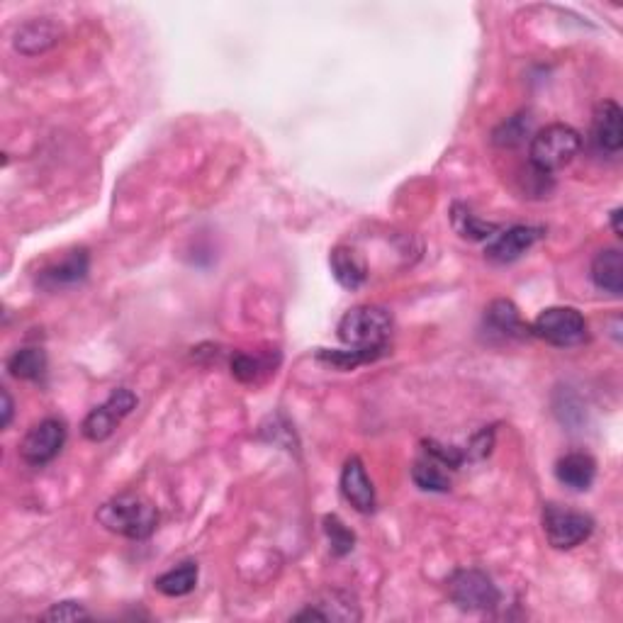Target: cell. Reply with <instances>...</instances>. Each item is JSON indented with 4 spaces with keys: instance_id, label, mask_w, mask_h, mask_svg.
I'll return each mask as SVG.
<instances>
[{
    "instance_id": "obj_26",
    "label": "cell",
    "mask_w": 623,
    "mask_h": 623,
    "mask_svg": "<svg viewBox=\"0 0 623 623\" xmlns=\"http://www.w3.org/2000/svg\"><path fill=\"white\" fill-rule=\"evenodd\" d=\"M426 446V453H429V458L434 460V463L443 465V468H458L460 463H463V453L458 451V448L453 446H443V443H436V441H424Z\"/></svg>"
},
{
    "instance_id": "obj_3",
    "label": "cell",
    "mask_w": 623,
    "mask_h": 623,
    "mask_svg": "<svg viewBox=\"0 0 623 623\" xmlns=\"http://www.w3.org/2000/svg\"><path fill=\"white\" fill-rule=\"evenodd\" d=\"M582 147V137L570 125H548L531 139L529 161L541 176H550L570 164Z\"/></svg>"
},
{
    "instance_id": "obj_4",
    "label": "cell",
    "mask_w": 623,
    "mask_h": 623,
    "mask_svg": "<svg viewBox=\"0 0 623 623\" xmlns=\"http://www.w3.org/2000/svg\"><path fill=\"white\" fill-rule=\"evenodd\" d=\"M531 334L550 346L570 349L587 339V319L575 307H548L533 319Z\"/></svg>"
},
{
    "instance_id": "obj_8",
    "label": "cell",
    "mask_w": 623,
    "mask_h": 623,
    "mask_svg": "<svg viewBox=\"0 0 623 623\" xmlns=\"http://www.w3.org/2000/svg\"><path fill=\"white\" fill-rule=\"evenodd\" d=\"M134 407H137V395H134L132 390H127V387H120V390L112 392L100 407L91 409V414L83 419L81 426L83 436L93 443L110 439L112 431L117 429V424H120Z\"/></svg>"
},
{
    "instance_id": "obj_25",
    "label": "cell",
    "mask_w": 623,
    "mask_h": 623,
    "mask_svg": "<svg viewBox=\"0 0 623 623\" xmlns=\"http://www.w3.org/2000/svg\"><path fill=\"white\" fill-rule=\"evenodd\" d=\"M526 132H529V122H524V115H516L497 129L495 144L497 147H519L524 142Z\"/></svg>"
},
{
    "instance_id": "obj_17",
    "label": "cell",
    "mask_w": 623,
    "mask_h": 623,
    "mask_svg": "<svg viewBox=\"0 0 623 623\" xmlns=\"http://www.w3.org/2000/svg\"><path fill=\"white\" fill-rule=\"evenodd\" d=\"M485 324L487 329L495 331V334L509 336V339H521L526 336L529 327L521 319L519 310L512 300H495L490 307L485 310Z\"/></svg>"
},
{
    "instance_id": "obj_23",
    "label": "cell",
    "mask_w": 623,
    "mask_h": 623,
    "mask_svg": "<svg viewBox=\"0 0 623 623\" xmlns=\"http://www.w3.org/2000/svg\"><path fill=\"white\" fill-rule=\"evenodd\" d=\"M383 353H373V351H361V349H349V351H322L319 353V361L329 363V366L339 368V370H353L361 363L375 361Z\"/></svg>"
},
{
    "instance_id": "obj_10",
    "label": "cell",
    "mask_w": 623,
    "mask_h": 623,
    "mask_svg": "<svg viewBox=\"0 0 623 623\" xmlns=\"http://www.w3.org/2000/svg\"><path fill=\"white\" fill-rule=\"evenodd\" d=\"M341 492H344L346 502L356 512L370 514L375 509L373 482H370L366 468H363V460L358 456H351L344 463V470H341Z\"/></svg>"
},
{
    "instance_id": "obj_12",
    "label": "cell",
    "mask_w": 623,
    "mask_h": 623,
    "mask_svg": "<svg viewBox=\"0 0 623 623\" xmlns=\"http://www.w3.org/2000/svg\"><path fill=\"white\" fill-rule=\"evenodd\" d=\"M61 37V27L52 20H30L15 35V49L20 54L35 56L52 49Z\"/></svg>"
},
{
    "instance_id": "obj_20",
    "label": "cell",
    "mask_w": 623,
    "mask_h": 623,
    "mask_svg": "<svg viewBox=\"0 0 623 623\" xmlns=\"http://www.w3.org/2000/svg\"><path fill=\"white\" fill-rule=\"evenodd\" d=\"M451 220H453V229H456L460 237H465V239L482 241V239H492L497 234L495 224L477 220L473 212H470L468 207H463V205L453 207Z\"/></svg>"
},
{
    "instance_id": "obj_19",
    "label": "cell",
    "mask_w": 623,
    "mask_h": 623,
    "mask_svg": "<svg viewBox=\"0 0 623 623\" xmlns=\"http://www.w3.org/2000/svg\"><path fill=\"white\" fill-rule=\"evenodd\" d=\"M8 370L18 380H39L47 370V356L42 349H20L10 356Z\"/></svg>"
},
{
    "instance_id": "obj_9",
    "label": "cell",
    "mask_w": 623,
    "mask_h": 623,
    "mask_svg": "<svg viewBox=\"0 0 623 623\" xmlns=\"http://www.w3.org/2000/svg\"><path fill=\"white\" fill-rule=\"evenodd\" d=\"M543 237L541 227H529V224H516V227L504 229L502 234H497L492 239V244L487 246L485 256L492 263H514L516 258H521L526 251Z\"/></svg>"
},
{
    "instance_id": "obj_1",
    "label": "cell",
    "mask_w": 623,
    "mask_h": 623,
    "mask_svg": "<svg viewBox=\"0 0 623 623\" xmlns=\"http://www.w3.org/2000/svg\"><path fill=\"white\" fill-rule=\"evenodd\" d=\"M98 521L105 529L132 541H144L159 526V512L151 502L139 495H120L98 509Z\"/></svg>"
},
{
    "instance_id": "obj_18",
    "label": "cell",
    "mask_w": 623,
    "mask_h": 623,
    "mask_svg": "<svg viewBox=\"0 0 623 623\" xmlns=\"http://www.w3.org/2000/svg\"><path fill=\"white\" fill-rule=\"evenodd\" d=\"M198 585V565L195 563H183L181 568H173L164 572L161 577H156L154 587L159 589L164 597H185Z\"/></svg>"
},
{
    "instance_id": "obj_11",
    "label": "cell",
    "mask_w": 623,
    "mask_h": 623,
    "mask_svg": "<svg viewBox=\"0 0 623 623\" xmlns=\"http://www.w3.org/2000/svg\"><path fill=\"white\" fill-rule=\"evenodd\" d=\"M592 139L606 154H619L623 147V110L614 100H604L594 110Z\"/></svg>"
},
{
    "instance_id": "obj_2",
    "label": "cell",
    "mask_w": 623,
    "mask_h": 623,
    "mask_svg": "<svg viewBox=\"0 0 623 623\" xmlns=\"http://www.w3.org/2000/svg\"><path fill=\"white\" fill-rule=\"evenodd\" d=\"M392 334V314L380 305H358L341 317L339 339L349 349L385 353Z\"/></svg>"
},
{
    "instance_id": "obj_22",
    "label": "cell",
    "mask_w": 623,
    "mask_h": 623,
    "mask_svg": "<svg viewBox=\"0 0 623 623\" xmlns=\"http://www.w3.org/2000/svg\"><path fill=\"white\" fill-rule=\"evenodd\" d=\"M324 531H327V538L331 543V550H334V555H349L353 550V543H356V536H353V531L349 529V526L344 524V521L339 519V516H324Z\"/></svg>"
},
{
    "instance_id": "obj_7",
    "label": "cell",
    "mask_w": 623,
    "mask_h": 623,
    "mask_svg": "<svg viewBox=\"0 0 623 623\" xmlns=\"http://www.w3.org/2000/svg\"><path fill=\"white\" fill-rule=\"evenodd\" d=\"M66 443V424L61 419H42L32 426L20 443V458L32 468L52 463Z\"/></svg>"
},
{
    "instance_id": "obj_21",
    "label": "cell",
    "mask_w": 623,
    "mask_h": 623,
    "mask_svg": "<svg viewBox=\"0 0 623 623\" xmlns=\"http://www.w3.org/2000/svg\"><path fill=\"white\" fill-rule=\"evenodd\" d=\"M412 480L419 490L424 492H448L451 490V480L443 473L434 460H419L412 468Z\"/></svg>"
},
{
    "instance_id": "obj_29",
    "label": "cell",
    "mask_w": 623,
    "mask_h": 623,
    "mask_svg": "<svg viewBox=\"0 0 623 623\" xmlns=\"http://www.w3.org/2000/svg\"><path fill=\"white\" fill-rule=\"evenodd\" d=\"M611 227H614V234H616V237H623V229H621V207H616V210L611 212Z\"/></svg>"
},
{
    "instance_id": "obj_13",
    "label": "cell",
    "mask_w": 623,
    "mask_h": 623,
    "mask_svg": "<svg viewBox=\"0 0 623 623\" xmlns=\"http://www.w3.org/2000/svg\"><path fill=\"white\" fill-rule=\"evenodd\" d=\"M555 477H558L560 485L570 487L575 492H585L592 487L594 477H597V463L587 453H568L555 465Z\"/></svg>"
},
{
    "instance_id": "obj_28",
    "label": "cell",
    "mask_w": 623,
    "mask_h": 623,
    "mask_svg": "<svg viewBox=\"0 0 623 623\" xmlns=\"http://www.w3.org/2000/svg\"><path fill=\"white\" fill-rule=\"evenodd\" d=\"M10 419H13V400H10V392L3 390V426H8Z\"/></svg>"
},
{
    "instance_id": "obj_14",
    "label": "cell",
    "mask_w": 623,
    "mask_h": 623,
    "mask_svg": "<svg viewBox=\"0 0 623 623\" xmlns=\"http://www.w3.org/2000/svg\"><path fill=\"white\" fill-rule=\"evenodd\" d=\"M88 268H91L88 251L86 249L71 251L64 261L56 263V266H49L47 271H42L39 283H42L44 288H66V285H76L86 278Z\"/></svg>"
},
{
    "instance_id": "obj_6",
    "label": "cell",
    "mask_w": 623,
    "mask_h": 623,
    "mask_svg": "<svg viewBox=\"0 0 623 623\" xmlns=\"http://www.w3.org/2000/svg\"><path fill=\"white\" fill-rule=\"evenodd\" d=\"M448 597L465 611H487L499 604V589L482 570H456L448 580Z\"/></svg>"
},
{
    "instance_id": "obj_15",
    "label": "cell",
    "mask_w": 623,
    "mask_h": 623,
    "mask_svg": "<svg viewBox=\"0 0 623 623\" xmlns=\"http://www.w3.org/2000/svg\"><path fill=\"white\" fill-rule=\"evenodd\" d=\"M331 273H334L336 283L346 290H358L368 280V268L366 261L349 249V246H336L331 251Z\"/></svg>"
},
{
    "instance_id": "obj_24",
    "label": "cell",
    "mask_w": 623,
    "mask_h": 623,
    "mask_svg": "<svg viewBox=\"0 0 623 623\" xmlns=\"http://www.w3.org/2000/svg\"><path fill=\"white\" fill-rule=\"evenodd\" d=\"M271 370V363L263 361L258 356H246V353H237L232 358V375L241 383H258L263 373Z\"/></svg>"
},
{
    "instance_id": "obj_27",
    "label": "cell",
    "mask_w": 623,
    "mask_h": 623,
    "mask_svg": "<svg viewBox=\"0 0 623 623\" xmlns=\"http://www.w3.org/2000/svg\"><path fill=\"white\" fill-rule=\"evenodd\" d=\"M42 619L44 621H86V619H91V614H88V611L83 609L78 602H61V604H54L52 609L42 616Z\"/></svg>"
},
{
    "instance_id": "obj_16",
    "label": "cell",
    "mask_w": 623,
    "mask_h": 623,
    "mask_svg": "<svg viewBox=\"0 0 623 623\" xmlns=\"http://www.w3.org/2000/svg\"><path fill=\"white\" fill-rule=\"evenodd\" d=\"M592 283L609 295L623 293V254L619 249H604L592 261Z\"/></svg>"
},
{
    "instance_id": "obj_5",
    "label": "cell",
    "mask_w": 623,
    "mask_h": 623,
    "mask_svg": "<svg viewBox=\"0 0 623 623\" xmlns=\"http://www.w3.org/2000/svg\"><path fill=\"white\" fill-rule=\"evenodd\" d=\"M543 531L548 543L558 550H570L585 543L594 531V519L585 512L546 504L543 507Z\"/></svg>"
}]
</instances>
